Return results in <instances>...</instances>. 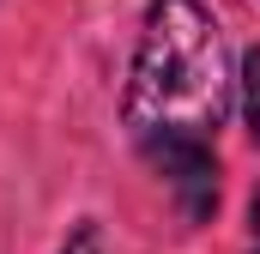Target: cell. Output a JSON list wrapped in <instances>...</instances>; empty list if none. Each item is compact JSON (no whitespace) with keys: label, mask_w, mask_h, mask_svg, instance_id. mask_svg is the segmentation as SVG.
Masks as SVG:
<instances>
[{"label":"cell","mask_w":260,"mask_h":254,"mask_svg":"<svg viewBox=\"0 0 260 254\" xmlns=\"http://www.w3.org/2000/svg\"><path fill=\"white\" fill-rule=\"evenodd\" d=\"M55 254H109V248H103V224H97V218H79Z\"/></svg>","instance_id":"obj_4"},{"label":"cell","mask_w":260,"mask_h":254,"mask_svg":"<svg viewBox=\"0 0 260 254\" xmlns=\"http://www.w3.org/2000/svg\"><path fill=\"white\" fill-rule=\"evenodd\" d=\"M236 115L248 127V139L260 145V43L236 61Z\"/></svg>","instance_id":"obj_3"},{"label":"cell","mask_w":260,"mask_h":254,"mask_svg":"<svg viewBox=\"0 0 260 254\" xmlns=\"http://www.w3.org/2000/svg\"><path fill=\"white\" fill-rule=\"evenodd\" d=\"M248 254H260V182L248 194Z\"/></svg>","instance_id":"obj_5"},{"label":"cell","mask_w":260,"mask_h":254,"mask_svg":"<svg viewBox=\"0 0 260 254\" xmlns=\"http://www.w3.org/2000/svg\"><path fill=\"white\" fill-rule=\"evenodd\" d=\"M139 164L170 188L182 224H212V218H218V200H224L218 139H164V145H145Z\"/></svg>","instance_id":"obj_2"},{"label":"cell","mask_w":260,"mask_h":254,"mask_svg":"<svg viewBox=\"0 0 260 254\" xmlns=\"http://www.w3.org/2000/svg\"><path fill=\"white\" fill-rule=\"evenodd\" d=\"M236 109V61L206 0H145L121 85L133 151L164 139H218Z\"/></svg>","instance_id":"obj_1"}]
</instances>
